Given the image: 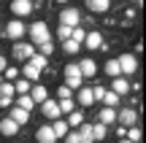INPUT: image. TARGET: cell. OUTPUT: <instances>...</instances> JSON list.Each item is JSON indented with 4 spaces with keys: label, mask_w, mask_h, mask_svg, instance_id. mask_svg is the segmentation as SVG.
Masks as SVG:
<instances>
[{
    "label": "cell",
    "mask_w": 146,
    "mask_h": 143,
    "mask_svg": "<svg viewBox=\"0 0 146 143\" xmlns=\"http://www.w3.org/2000/svg\"><path fill=\"white\" fill-rule=\"evenodd\" d=\"M30 89H33V86H30L27 78H16L14 81V92H19V95H30Z\"/></svg>",
    "instance_id": "7402d4cb"
},
{
    "label": "cell",
    "mask_w": 146,
    "mask_h": 143,
    "mask_svg": "<svg viewBox=\"0 0 146 143\" xmlns=\"http://www.w3.org/2000/svg\"><path fill=\"white\" fill-rule=\"evenodd\" d=\"M19 76H25L27 81H38V78H41V70H38L35 65H30V62H25V68L19 70Z\"/></svg>",
    "instance_id": "9a60e30c"
},
{
    "label": "cell",
    "mask_w": 146,
    "mask_h": 143,
    "mask_svg": "<svg viewBox=\"0 0 146 143\" xmlns=\"http://www.w3.org/2000/svg\"><path fill=\"white\" fill-rule=\"evenodd\" d=\"M65 143H81L78 132H70V130H68V135H65Z\"/></svg>",
    "instance_id": "74e56055"
},
{
    "label": "cell",
    "mask_w": 146,
    "mask_h": 143,
    "mask_svg": "<svg viewBox=\"0 0 146 143\" xmlns=\"http://www.w3.org/2000/svg\"><path fill=\"white\" fill-rule=\"evenodd\" d=\"M16 132H19V124H16L11 116H3V119H0V135H5V138H14Z\"/></svg>",
    "instance_id": "52a82bcc"
},
{
    "label": "cell",
    "mask_w": 146,
    "mask_h": 143,
    "mask_svg": "<svg viewBox=\"0 0 146 143\" xmlns=\"http://www.w3.org/2000/svg\"><path fill=\"white\" fill-rule=\"evenodd\" d=\"M111 92H114V95H127V92H130V84H127L125 78H122V76H116L114 81H111Z\"/></svg>",
    "instance_id": "4fadbf2b"
},
{
    "label": "cell",
    "mask_w": 146,
    "mask_h": 143,
    "mask_svg": "<svg viewBox=\"0 0 146 143\" xmlns=\"http://www.w3.org/2000/svg\"><path fill=\"white\" fill-rule=\"evenodd\" d=\"M78 49H81V43L70 41V38H68V41H62V51H68V54H76Z\"/></svg>",
    "instance_id": "1f68e13d"
},
{
    "label": "cell",
    "mask_w": 146,
    "mask_h": 143,
    "mask_svg": "<svg viewBox=\"0 0 146 143\" xmlns=\"http://www.w3.org/2000/svg\"><path fill=\"white\" fill-rule=\"evenodd\" d=\"M25 32H27V27H25V22H22V19H11L8 24H5V35H8L11 41H22Z\"/></svg>",
    "instance_id": "3957f363"
},
{
    "label": "cell",
    "mask_w": 146,
    "mask_h": 143,
    "mask_svg": "<svg viewBox=\"0 0 146 143\" xmlns=\"http://www.w3.org/2000/svg\"><path fill=\"white\" fill-rule=\"evenodd\" d=\"M33 54H35V46L33 43H22V41L14 43V57L16 59H30Z\"/></svg>",
    "instance_id": "8992f818"
},
{
    "label": "cell",
    "mask_w": 146,
    "mask_h": 143,
    "mask_svg": "<svg viewBox=\"0 0 146 143\" xmlns=\"http://www.w3.org/2000/svg\"><path fill=\"white\" fill-rule=\"evenodd\" d=\"M5 81H16V78H19V68H5Z\"/></svg>",
    "instance_id": "8d00e7d4"
},
{
    "label": "cell",
    "mask_w": 146,
    "mask_h": 143,
    "mask_svg": "<svg viewBox=\"0 0 146 143\" xmlns=\"http://www.w3.org/2000/svg\"><path fill=\"white\" fill-rule=\"evenodd\" d=\"M16 105L25 108V111H33V108H35V103H33L30 95H19V97H16Z\"/></svg>",
    "instance_id": "cb8c5ba5"
},
{
    "label": "cell",
    "mask_w": 146,
    "mask_h": 143,
    "mask_svg": "<svg viewBox=\"0 0 146 143\" xmlns=\"http://www.w3.org/2000/svg\"><path fill=\"white\" fill-rule=\"evenodd\" d=\"M11 105V97H0V108H8Z\"/></svg>",
    "instance_id": "b9f144b4"
},
{
    "label": "cell",
    "mask_w": 146,
    "mask_h": 143,
    "mask_svg": "<svg viewBox=\"0 0 146 143\" xmlns=\"http://www.w3.org/2000/svg\"><path fill=\"white\" fill-rule=\"evenodd\" d=\"M106 73H108L111 78L122 76V70H119V62H116V59H108V62H106Z\"/></svg>",
    "instance_id": "4316f807"
},
{
    "label": "cell",
    "mask_w": 146,
    "mask_h": 143,
    "mask_svg": "<svg viewBox=\"0 0 146 143\" xmlns=\"http://www.w3.org/2000/svg\"><path fill=\"white\" fill-rule=\"evenodd\" d=\"M119 143H133V140H127V138H125V140H119Z\"/></svg>",
    "instance_id": "bcb514c9"
},
{
    "label": "cell",
    "mask_w": 146,
    "mask_h": 143,
    "mask_svg": "<svg viewBox=\"0 0 146 143\" xmlns=\"http://www.w3.org/2000/svg\"><path fill=\"white\" fill-rule=\"evenodd\" d=\"M100 100H103V105H106V108H116V105H119V95H114V92H106Z\"/></svg>",
    "instance_id": "603a6c76"
},
{
    "label": "cell",
    "mask_w": 146,
    "mask_h": 143,
    "mask_svg": "<svg viewBox=\"0 0 146 143\" xmlns=\"http://www.w3.org/2000/svg\"><path fill=\"white\" fill-rule=\"evenodd\" d=\"M41 105H43V116H46V119H60V116H62V113H60V103H57V100H43Z\"/></svg>",
    "instance_id": "30bf717a"
},
{
    "label": "cell",
    "mask_w": 146,
    "mask_h": 143,
    "mask_svg": "<svg viewBox=\"0 0 146 143\" xmlns=\"http://www.w3.org/2000/svg\"><path fill=\"white\" fill-rule=\"evenodd\" d=\"M78 103H81L84 108L95 105V97H92V89H89V86H81V89H78Z\"/></svg>",
    "instance_id": "e0dca14e"
},
{
    "label": "cell",
    "mask_w": 146,
    "mask_h": 143,
    "mask_svg": "<svg viewBox=\"0 0 146 143\" xmlns=\"http://www.w3.org/2000/svg\"><path fill=\"white\" fill-rule=\"evenodd\" d=\"M65 76H81L78 73V65H65Z\"/></svg>",
    "instance_id": "ab89813d"
},
{
    "label": "cell",
    "mask_w": 146,
    "mask_h": 143,
    "mask_svg": "<svg viewBox=\"0 0 146 143\" xmlns=\"http://www.w3.org/2000/svg\"><path fill=\"white\" fill-rule=\"evenodd\" d=\"M52 130H54V135H57V138H65V135H68V122H62V119H54Z\"/></svg>",
    "instance_id": "44dd1931"
},
{
    "label": "cell",
    "mask_w": 146,
    "mask_h": 143,
    "mask_svg": "<svg viewBox=\"0 0 146 143\" xmlns=\"http://www.w3.org/2000/svg\"><path fill=\"white\" fill-rule=\"evenodd\" d=\"M106 135H108V130H106V124H92V140H103Z\"/></svg>",
    "instance_id": "484cf974"
},
{
    "label": "cell",
    "mask_w": 146,
    "mask_h": 143,
    "mask_svg": "<svg viewBox=\"0 0 146 143\" xmlns=\"http://www.w3.org/2000/svg\"><path fill=\"white\" fill-rule=\"evenodd\" d=\"M70 111H76L73 97H62V100H60V113H70Z\"/></svg>",
    "instance_id": "83f0119b"
},
{
    "label": "cell",
    "mask_w": 146,
    "mask_h": 143,
    "mask_svg": "<svg viewBox=\"0 0 146 143\" xmlns=\"http://www.w3.org/2000/svg\"><path fill=\"white\" fill-rule=\"evenodd\" d=\"M87 8L95 11V14H106L111 8V0H87Z\"/></svg>",
    "instance_id": "5bb4252c"
},
{
    "label": "cell",
    "mask_w": 146,
    "mask_h": 143,
    "mask_svg": "<svg viewBox=\"0 0 146 143\" xmlns=\"http://www.w3.org/2000/svg\"><path fill=\"white\" fill-rule=\"evenodd\" d=\"M0 84H3V76H0Z\"/></svg>",
    "instance_id": "7dc6e473"
},
{
    "label": "cell",
    "mask_w": 146,
    "mask_h": 143,
    "mask_svg": "<svg viewBox=\"0 0 146 143\" xmlns=\"http://www.w3.org/2000/svg\"><path fill=\"white\" fill-rule=\"evenodd\" d=\"M78 22H81V11H78V8L68 5V8L60 11V24H65V27H78Z\"/></svg>",
    "instance_id": "7a4b0ae2"
},
{
    "label": "cell",
    "mask_w": 146,
    "mask_h": 143,
    "mask_svg": "<svg viewBox=\"0 0 146 143\" xmlns=\"http://www.w3.org/2000/svg\"><path fill=\"white\" fill-rule=\"evenodd\" d=\"M98 119H100V124H106V127H108V124L116 122V111H114V108H103V111L98 113Z\"/></svg>",
    "instance_id": "ac0fdd59"
},
{
    "label": "cell",
    "mask_w": 146,
    "mask_h": 143,
    "mask_svg": "<svg viewBox=\"0 0 146 143\" xmlns=\"http://www.w3.org/2000/svg\"><path fill=\"white\" fill-rule=\"evenodd\" d=\"M5 68H8V59H5L3 54H0V70H5Z\"/></svg>",
    "instance_id": "7bdbcfd3"
},
{
    "label": "cell",
    "mask_w": 146,
    "mask_h": 143,
    "mask_svg": "<svg viewBox=\"0 0 146 143\" xmlns=\"http://www.w3.org/2000/svg\"><path fill=\"white\" fill-rule=\"evenodd\" d=\"M116 119L122 122V127H133V124H135V119H138V113L133 111V108H125L122 113H116Z\"/></svg>",
    "instance_id": "7c38bea8"
},
{
    "label": "cell",
    "mask_w": 146,
    "mask_h": 143,
    "mask_svg": "<svg viewBox=\"0 0 146 143\" xmlns=\"http://www.w3.org/2000/svg\"><path fill=\"white\" fill-rule=\"evenodd\" d=\"M133 3H141V0H133Z\"/></svg>",
    "instance_id": "c3c4849f"
},
{
    "label": "cell",
    "mask_w": 146,
    "mask_h": 143,
    "mask_svg": "<svg viewBox=\"0 0 146 143\" xmlns=\"http://www.w3.org/2000/svg\"><path fill=\"white\" fill-rule=\"evenodd\" d=\"M81 122H84V113L81 111H70L68 113V124H70V127H78Z\"/></svg>",
    "instance_id": "f1b7e54d"
},
{
    "label": "cell",
    "mask_w": 146,
    "mask_h": 143,
    "mask_svg": "<svg viewBox=\"0 0 146 143\" xmlns=\"http://www.w3.org/2000/svg\"><path fill=\"white\" fill-rule=\"evenodd\" d=\"M57 95H60V100H62V97H70V89H68V86H60Z\"/></svg>",
    "instance_id": "60d3db41"
},
{
    "label": "cell",
    "mask_w": 146,
    "mask_h": 143,
    "mask_svg": "<svg viewBox=\"0 0 146 143\" xmlns=\"http://www.w3.org/2000/svg\"><path fill=\"white\" fill-rule=\"evenodd\" d=\"M57 3H60V5H65V3H70V0H57Z\"/></svg>",
    "instance_id": "f6af8a7d"
},
{
    "label": "cell",
    "mask_w": 146,
    "mask_h": 143,
    "mask_svg": "<svg viewBox=\"0 0 146 143\" xmlns=\"http://www.w3.org/2000/svg\"><path fill=\"white\" fill-rule=\"evenodd\" d=\"M103 95H106V86H92V97L95 100H100Z\"/></svg>",
    "instance_id": "f35d334b"
},
{
    "label": "cell",
    "mask_w": 146,
    "mask_h": 143,
    "mask_svg": "<svg viewBox=\"0 0 146 143\" xmlns=\"http://www.w3.org/2000/svg\"><path fill=\"white\" fill-rule=\"evenodd\" d=\"M8 116L14 119V122L19 124V127L30 122V111H25V108H19V105H14V108H11V113H8Z\"/></svg>",
    "instance_id": "8fae6325"
},
{
    "label": "cell",
    "mask_w": 146,
    "mask_h": 143,
    "mask_svg": "<svg viewBox=\"0 0 146 143\" xmlns=\"http://www.w3.org/2000/svg\"><path fill=\"white\" fill-rule=\"evenodd\" d=\"M78 138H81V143H92V124L87 122L78 124Z\"/></svg>",
    "instance_id": "ffe728a7"
},
{
    "label": "cell",
    "mask_w": 146,
    "mask_h": 143,
    "mask_svg": "<svg viewBox=\"0 0 146 143\" xmlns=\"http://www.w3.org/2000/svg\"><path fill=\"white\" fill-rule=\"evenodd\" d=\"M35 140L38 143H57V135H54V130L49 124H43V127L35 130Z\"/></svg>",
    "instance_id": "9c48e42d"
},
{
    "label": "cell",
    "mask_w": 146,
    "mask_h": 143,
    "mask_svg": "<svg viewBox=\"0 0 146 143\" xmlns=\"http://www.w3.org/2000/svg\"><path fill=\"white\" fill-rule=\"evenodd\" d=\"M0 32H3V24H0Z\"/></svg>",
    "instance_id": "681fc988"
},
{
    "label": "cell",
    "mask_w": 146,
    "mask_h": 143,
    "mask_svg": "<svg viewBox=\"0 0 146 143\" xmlns=\"http://www.w3.org/2000/svg\"><path fill=\"white\" fill-rule=\"evenodd\" d=\"M11 11L16 19H22V16H30L35 11V5H33V0H11Z\"/></svg>",
    "instance_id": "277c9868"
},
{
    "label": "cell",
    "mask_w": 146,
    "mask_h": 143,
    "mask_svg": "<svg viewBox=\"0 0 146 143\" xmlns=\"http://www.w3.org/2000/svg\"><path fill=\"white\" fill-rule=\"evenodd\" d=\"M38 51H41L43 57H49V54L54 51V46H52V41H43V43H38Z\"/></svg>",
    "instance_id": "e575fe53"
},
{
    "label": "cell",
    "mask_w": 146,
    "mask_h": 143,
    "mask_svg": "<svg viewBox=\"0 0 146 143\" xmlns=\"http://www.w3.org/2000/svg\"><path fill=\"white\" fill-rule=\"evenodd\" d=\"M70 30H73V27H65V24H60V30H57V38H60V41H68V38H70Z\"/></svg>",
    "instance_id": "d590c367"
},
{
    "label": "cell",
    "mask_w": 146,
    "mask_h": 143,
    "mask_svg": "<svg viewBox=\"0 0 146 143\" xmlns=\"http://www.w3.org/2000/svg\"><path fill=\"white\" fill-rule=\"evenodd\" d=\"M41 3H43V0H33V5H41Z\"/></svg>",
    "instance_id": "ee69618b"
},
{
    "label": "cell",
    "mask_w": 146,
    "mask_h": 143,
    "mask_svg": "<svg viewBox=\"0 0 146 143\" xmlns=\"http://www.w3.org/2000/svg\"><path fill=\"white\" fill-rule=\"evenodd\" d=\"M84 35H87V30H81V27L70 30V41H76V43H84Z\"/></svg>",
    "instance_id": "836d02e7"
},
{
    "label": "cell",
    "mask_w": 146,
    "mask_h": 143,
    "mask_svg": "<svg viewBox=\"0 0 146 143\" xmlns=\"http://www.w3.org/2000/svg\"><path fill=\"white\" fill-rule=\"evenodd\" d=\"M30 97H33V103H43V100H49V97H46V86L35 84V86L30 89Z\"/></svg>",
    "instance_id": "d6986e66"
},
{
    "label": "cell",
    "mask_w": 146,
    "mask_h": 143,
    "mask_svg": "<svg viewBox=\"0 0 146 143\" xmlns=\"http://www.w3.org/2000/svg\"><path fill=\"white\" fill-rule=\"evenodd\" d=\"M30 65H35L38 70H46V65H49V57H43V54H33V57H30Z\"/></svg>",
    "instance_id": "d4e9b609"
},
{
    "label": "cell",
    "mask_w": 146,
    "mask_h": 143,
    "mask_svg": "<svg viewBox=\"0 0 146 143\" xmlns=\"http://www.w3.org/2000/svg\"><path fill=\"white\" fill-rule=\"evenodd\" d=\"M68 78V89H81L84 84V76H65Z\"/></svg>",
    "instance_id": "f546056e"
},
{
    "label": "cell",
    "mask_w": 146,
    "mask_h": 143,
    "mask_svg": "<svg viewBox=\"0 0 146 143\" xmlns=\"http://www.w3.org/2000/svg\"><path fill=\"white\" fill-rule=\"evenodd\" d=\"M78 73H81V76H95V73H98L95 59H81V62H78Z\"/></svg>",
    "instance_id": "2e32d148"
},
{
    "label": "cell",
    "mask_w": 146,
    "mask_h": 143,
    "mask_svg": "<svg viewBox=\"0 0 146 143\" xmlns=\"http://www.w3.org/2000/svg\"><path fill=\"white\" fill-rule=\"evenodd\" d=\"M84 46L89 49V51H95V49H103L106 43H103V35H100L98 30H89L87 35H84Z\"/></svg>",
    "instance_id": "5b68a950"
},
{
    "label": "cell",
    "mask_w": 146,
    "mask_h": 143,
    "mask_svg": "<svg viewBox=\"0 0 146 143\" xmlns=\"http://www.w3.org/2000/svg\"><path fill=\"white\" fill-rule=\"evenodd\" d=\"M125 135H127V140H133V143H138V140H141V135H143V132H141V127H135V124H133V127L127 130Z\"/></svg>",
    "instance_id": "4dcf8cb0"
},
{
    "label": "cell",
    "mask_w": 146,
    "mask_h": 143,
    "mask_svg": "<svg viewBox=\"0 0 146 143\" xmlns=\"http://www.w3.org/2000/svg\"><path fill=\"white\" fill-rule=\"evenodd\" d=\"M11 95H16V92H14V81L0 84V97H11Z\"/></svg>",
    "instance_id": "d6a6232c"
},
{
    "label": "cell",
    "mask_w": 146,
    "mask_h": 143,
    "mask_svg": "<svg viewBox=\"0 0 146 143\" xmlns=\"http://www.w3.org/2000/svg\"><path fill=\"white\" fill-rule=\"evenodd\" d=\"M27 35L33 38V43H43V41H52V32H49V24L46 22H33L30 27H27Z\"/></svg>",
    "instance_id": "6da1fadb"
},
{
    "label": "cell",
    "mask_w": 146,
    "mask_h": 143,
    "mask_svg": "<svg viewBox=\"0 0 146 143\" xmlns=\"http://www.w3.org/2000/svg\"><path fill=\"white\" fill-rule=\"evenodd\" d=\"M116 62H119V70H122V73H135V70H138V59L133 57V54H122Z\"/></svg>",
    "instance_id": "ba28073f"
}]
</instances>
